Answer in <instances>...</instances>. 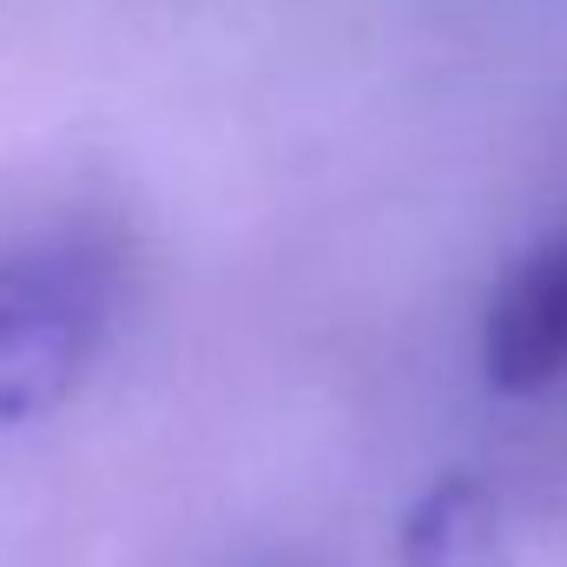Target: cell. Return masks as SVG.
Instances as JSON below:
<instances>
[{
  "instance_id": "3957f363",
  "label": "cell",
  "mask_w": 567,
  "mask_h": 567,
  "mask_svg": "<svg viewBox=\"0 0 567 567\" xmlns=\"http://www.w3.org/2000/svg\"><path fill=\"white\" fill-rule=\"evenodd\" d=\"M396 567H508L502 502L475 475H442L403 515Z\"/></svg>"
},
{
  "instance_id": "6da1fadb",
  "label": "cell",
  "mask_w": 567,
  "mask_h": 567,
  "mask_svg": "<svg viewBox=\"0 0 567 567\" xmlns=\"http://www.w3.org/2000/svg\"><path fill=\"white\" fill-rule=\"evenodd\" d=\"M120 310V258L86 231L0 245V423L60 410Z\"/></svg>"
},
{
  "instance_id": "7a4b0ae2",
  "label": "cell",
  "mask_w": 567,
  "mask_h": 567,
  "mask_svg": "<svg viewBox=\"0 0 567 567\" xmlns=\"http://www.w3.org/2000/svg\"><path fill=\"white\" fill-rule=\"evenodd\" d=\"M482 370L508 396H528L567 370V231L535 245L495 290L482 330Z\"/></svg>"
}]
</instances>
